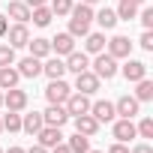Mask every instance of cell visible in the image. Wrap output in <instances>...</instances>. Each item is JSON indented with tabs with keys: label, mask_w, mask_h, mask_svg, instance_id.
<instances>
[{
	"label": "cell",
	"mask_w": 153,
	"mask_h": 153,
	"mask_svg": "<svg viewBox=\"0 0 153 153\" xmlns=\"http://www.w3.org/2000/svg\"><path fill=\"white\" fill-rule=\"evenodd\" d=\"M69 33L72 36H87L90 33V21H93V9L87 3H78V6H72L69 9Z\"/></svg>",
	"instance_id": "1"
},
{
	"label": "cell",
	"mask_w": 153,
	"mask_h": 153,
	"mask_svg": "<svg viewBox=\"0 0 153 153\" xmlns=\"http://www.w3.org/2000/svg\"><path fill=\"white\" fill-rule=\"evenodd\" d=\"M69 93H72V87H69L63 78H51V84L45 87V99H48L51 105H63V102L69 99Z\"/></svg>",
	"instance_id": "2"
},
{
	"label": "cell",
	"mask_w": 153,
	"mask_h": 153,
	"mask_svg": "<svg viewBox=\"0 0 153 153\" xmlns=\"http://www.w3.org/2000/svg\"><path fill=\"white\" fill-rule=\"evenodd\" d=\"M93 75H96V78H114V75H117V60L111 57V54H102L99 51V57L93 60Z\"/></svg>",
	"instance_id": "3"
},
{
	"label": "cell",
	"mask_w": 153,
	"mask_h": 153,
	"mask_svg": "<svg viewBox=\"0 0 153 153\" xmlns=\"http://www.w3.org/2000/svg\"><path fill=\"white\" fill-rule=\"evenodd\" d=\"M63 108H66V114L69 117H78V114H87L90 111V99H87V93H69V99L63 102Z\"/></svg>",
	"instance_id": "4"
},
{
	"label": "cell",
	"mask_w": 153,
	"mask_h": 153,
	"mask_svg": "<svg viewBox=\"0 0 153 153\" xmlns=\"http://www.w3.org/2000/svg\"><path fill=\"white\" fill-rule=\"evenodd\" d=\"M99 81H102V78H96L90 69H84V72H78V75H75V90L90 96V93H96V90H99Z\"/></svg>",
	"instance_id": "5"
},
{
	"label": "cell",
	"mask_w": 153,
	"mask_h": 153,
	"mask_svg": "<svg viewBox=\"0 0 153 153\" xmlns=\"http://www.w3.org/2000/svg\"><path fill=\"white\" fill-rule=\"evenodd\" d=\"M27 42H30V30H27V24H15V27L6 30V45H12V48H24Z\"/></svg>",
	"instance_id": "6"
},
{
	"label": "cell",
	"mask_w": 153,
	"mask_h": 153,
	"mask_svg": "<svg viewBox=\"0 0 153 153\" xmlns=\"http://www.w3.org/2000/svg\"><path fill=\"white\" fill-rule=\"evenodd\" d=\"M3 105H6L9 111H24V108H27V93L18 90V87H9V90L3 93Z\"/></svg>",
	"instance_id": "7"
},
{
	"label": "cell",
	"mask_w": 153,
	"mask_h": 153,
	"mask_svg": "<svg viewBox=\"0 0 153 153\" xmlns=\"http://www.w3.org/2000/svg\"><path fill=\"white\" fill-rule=\"evenodd\" d=\"M75 132H81V135H96L99 132V120L87 111V114H78V117H75Z\"/></svg>",
	"instance_id": "8"
},
{
	"label": "cell",
	"mask_w": 153,
	"mask_h": 153,
	"mask_svg": "<svg viewBox=\"0 0 153 153\" xmlns=\"http://www.w3.org/2000/svg\"><path fill=\"white\" fill-rule=\"evenodd\" d=\"M129 51H132V42H129V36H114V39H108V54H111L114 60H120V57H129Z\"/></svg>",
	"instance_id": "9"
},
{
	"label": "cell",
	"mask_w": 153,
	"mask_h": 153,
	"mask_svg": "<svg viewBox=\"0 0 153 153\" xmlns=\"http://www.w3.org/2000/svg\"><path fill=\"white\" fill-rule=\"evenodd\" d=\"M42 120H45V126H63V123L69 120V114H66L63 105H48V108L42 111Z\"/></svg>",
	"instance_id": "10"
},
{
	"label": "cell",
	"mask_w": 153,
	"mask_h": 153,
	"mask_svg": "<svg viewBox=\"0 0 153 153\" xmlns=\"http://www.w3.org/2000/svg\"><path fill=\"white\" fill-rule=\"evenodd\" d=\"M114 111H117L120 117L132 120V117L138 114V99H135V96H120V99L114 102Z\"/></svg>",
	"instance_id": "11"
},
{
	"label": "cell",
	"mask_w": 153,
	"mask_h": 153,
	"mask_svg": "<svg viewBox=\"0 0 153 153\" xmlns=\"http://www.w3.org/2000/svg\"><path fill=\"white\" fill-rule=\"evenodd\" d=\"M36 138H39V144L42 147H54V144H60L63 141V135H60V126H42L39 132H36Z\"/></svg>",
	"instance_id": "12"
},
{
	"label": "cell",
	"mask_w": 153,
	"mask_h": 153,
	"mask_svg": "<svg viewBox=\"0 0 153 153\" xmlns=\"http://www.w3.org/2000/svg\"><path fill=\"white\" fill-rule=\"evenodd\" d=\"M51 51H57V54H72V51H75V36H72V33H57V36L51 39Z\"/></svg>",
	"instance_id": "13"
},
{
	"label": "cell",
	"mask_w": 153,
	"mask_h": 153,
	"mask_svg": "<svg viewBox=\"0 0 153 153\" xmlns=\"http://www.w3.org/2000/svg\"><path fill=\"white\" fill-rule=\"evenodd\" d=\"M90 114H93L99 123H108V120H114V117H117L114 102H93V105H90Z\"/></svg>",
	"instance_id": "14"
},
{
	"label": "cell",
	"mask_w": 153,
	"mask_h": 153,
	"mask_svg": "<svg viewBox=\"0 0 153 153\" xmlns=\"http://www.w3.org/2000/svg\"><path fill=\"white\" fill-rule=\"evenodd\" d=\"M135 135H138V132H135V123H132V120L120 117V120L114 123V138H117V141H123V144H126V141H129V138H135Z\"/></svg>",
	"instance_id": "15"
},
{
	"label": "cell",
	"mask_w": 153,
	"mask_h": 153,
	"mask_svg": "<svg viewBox=\"0 0 153 153\" xmlns=\"http://www.w3.org/2000/svg\"><path fill=\"white\" fill-rule=\"evenodd\" d=\"M87 66H90V60H87L84 51H72V54H66V69H69V72L78 75V72H84Z\"/></svg>",
	"instance_id": "16"
},
{
	"label": "cell",
	"mask_w": 153,
	"mask_h": 153,
	"mask_svg": "<svg viewBox=\"0 0 153 153\" xmlns=\"http://www.w3.org/2000/svg\"><path fill=\"white\" fill-rule=\"evenodd\" d=\"M123 75H126V81H141L144 75H147V63H141V60H126Z\"/></svg>",
	"instance_id": "17"
},
{
	"label": "cell",
	"mask_w": 153,
	"mask_h": 153,
	"mask_svg": "<svg viewBox=\"0 0 153 153\" xmlns=\"http://www.w3.org/2000/svg\"><path fill=\"white\" fill-rule=\"evenodd\" d=\"M9 18H15L18 24H27L30 21V6L24 0H9Z\"/></svg>",
	"instance_id": "18"
},
{
	"label": "cell",
	"mask_w": 153,
	"mask_h": 153,
	"mask_svg": "<svg viewBox=\"0 0 153 153\" xmlns=\"http://www.w3.org/2000/svg\"><path fill=\"white\" fill-rule=\"evenodd\" d=\"M39 72H42L39 57H24V60L18 63V75H21V78H36Z\"/></svg>",
	"instance_id": "19"
},
{
	"label": "cell",
	"mask_w": 153,
	"mask_h": 153,
	"mask_svg": "<svg viewBox=\"0 0 153 153\" xmlns=\"http://www.w3.org/2000/svg\"><path fill=\"white\" fill-rule=\"evenodd\" d=\"M18 81H21L18 69H12V66H0V90H9V87H18Z\"/></svg>",
	"instance_id": "20"
},
{
	"label": "cell",
	"mask_w": 153,
	"mask_h": 153,
	"mask_svg": "<svg viewBox=\"0 0 153 153\" xmlns=\"http://www.w3.org/2000/svg\"><path fill=\"white\" fill-rule=\"evenodd\" d=\"M42 126H45V120H42V114H36V111H33V114H24V117H21V129H24L27 135H36V132H39Z\"/></svg>",
	"instance_id": "21"
},
{
	"label": "cell",
	"mask_w": 153,
	"mask_h": 153,
	"mask_svg": "<svg viewBox=\"0 0 153 153\" xmlns=\"http://www.w3.org/2000/svg\"><path fill=\"white\" fill-rule=\"evenodd\" d=\"M42 72L48 75V78H63V72H66V63L60 57H51L48 63H42Z\"/></svg>",
	"instance_id": "22"
},
{
	"label": "cell",
	"mask_w": 153,
	"mask_h": 153,
	"mask_svg": "<svg viewBox=\"0 0 153 153\" xmlns=\"http://www.w3.org/2000/svg\"><path fill=\"white\" fill-rule=\"evenodd\" d=\"M51 18H54V12H51L48 6H36V9L30 12V21H33L36 27H48V24H51Z\"/></svg>",
	"instance_id": "23"
},
{
	"label": "cell",
	"mask_w": 153,
	"mask_h": 153,
	"mask_svg": "<svg viewBox=\"0 0 153 153\" xmlns=\"http://www.w3.org/2000/svg\"><path fill=\"white\" fill-rule=\"evenodd\" d=\"M27 45H30V57H39L42 60V57L51 54V39H30Z\"/></svg>",
	"instance_id": "24"
},
{
	"label": "cell",
	"mask_w": 153,
	"mask_h": 153,
	"mask_svg": "<svg viewBox=\"0 0 153 153\" xmlns=\"http://www.w3.org/2000/svg\"><path fill=\"white\" fill-rule=\"evenodd\" d=\"M66 147H69L72 153H87V150H90V138H87V135H81V132H75V135L69 138V144H66Z\"/></svg>",
	"instance_id": "25"
},
{
	"label": "cell",
	"mask_w": 153,
	"mask_h": 153,
	"mask_svg": "<svg viewBox=\"0 0 153 153\" xmlns=\"http://www.w3.org/2000/svg\"><path fill=\"white\" fill-rule=\"evenodd\" d=\"M135 84H138V90H135V99H138V102H147V99H153V81L147 78V75H144L141 81H135Z\"/></svg>",
	"instance_id": "26"
},
{
	"label": "cell",
	"mask_w": 153,
	"mask_h": 153,
	"mask_svg": "<svg viewBox=\"0 0 153 153\" xmlns=\"http://www.w3.org/2000/svg\"><path fill=\"white\" fill-rule=\"evenodd\" d=\"M93 18L99 21V27H102V30H111V27L117 24V12H114V9H102V12H96Z\"/></svg>",
	"instance_id": "27"
},
{
	"label": "cell",
	"mask_w": 153,
	"mask_h": 153,
	"mask_svg": "<svg viewBox=\"0 0 153 153\" xmlns=\"http://www.w3.org/2000/svg\"><path fill=\"white\" fill-rule=\"evenodd\" d=\"M84 48H87L90 54H99V51L105 48V36H102V33H87V39H84Z\"/></svg>",
	"instance_id": "28"
},
{
	"label": "cell",
	"mask_w": 153,
	"mask_h": 153,
	"mask_svg": "<svg viewBox=\"0 0 153 153\" xmlns=\"http://www.w3.org/2000/svg\"><path fill=\"white\" fill-rule=\"evenodd\" d=\"M3 129H9V132H18V129H21V114H18V111H9V114L3 117Z\"/></svg>",
	"instance_id": "29"
},
{
	"label": "cell",
	"mask_w": 153,
	"mask_h": 153,
	"mask_svg": "<svg viewBox=\"0 0 153 153\" xmlns=\"http://www.w3.org/2000/svg\"><path fill=\"white\" fill-rule=\"evenodd\" d=\"M72 6H75L72 0H51V12H54V15H69Z\"/></svg>",
	"instance_id": "30"
},
{
	"label": "cell",
	"mask_w": 153,
	"mask_h": 153,
	"mask_svg": "<svg viewBox=\"0 0 153 153\" xmlns=\"http://www.w3.org/2000/svg\"><path fill=\"white\" fill-rule=\"evenodd\" d=\"M15 63V48L12 45H0V66H12Z\"/></svg>",
	"instance_id": "31"
},
{
	"label": "cell",
	"mask_w": 153,
	"mask_h": 153,
	"mask_svg": "<svg viewBox=\"0 0 153 153\" xmlns=\"http://www.w3.org/2000/svg\"><path fill=\"white\" fill-rule=\"evenodd\" d=\"M138 15V6H132V3H120V9H117V18H123V21H132Z\"/></svg>",
	"instance_id": "32"
},
{
	"label": "cell",
	"mask_w": 153,
	"mask_h": 153,
	"mask_svg": "<svg viewBox=\"0 0 153 153\" xmlns=\"http://www.w3.org/2000/svg\"><path fill=\"white\" fill-rule=\"evenodd\" d=\"M135 132H138L141 138H153V117H144V120L135 126Z\"/></svg>",
	"instance_id": "33"
},
{
	"label": "cell",
	"mask_w": 153,
	"mask_h": 153,
	"mask_svg": "<svg viewBox=\"0 0 153 153\" xmlns=\"http://www.w3.org/2000/svg\"><path fill=\"white\" fill-rule=\"evenodd\" d=\"M138 45H141L144 51H153V33H150V30H144V33H141V39H138Z\"/></svg>",
	"instance_id": "34"
},
{
	"label": "cell",
	"mask_w": 153,
	"mask_h": 153,
	"mask_svg": "<svg viewBox=\"0 0 153 153\" xmlns=\"http://www.w3.org/2000/svg\"><path fill=\"white\" fill-rule=\"evenodd\" d=\"M141 24H144V30L153 27V9H144V12H141Z\"/></svg>",
	"instance_id": "35"
},
{
	"label": "cell",
	"mask_w": 153,
	"mask_h": 153,
	"mask_svg": "<svg viewBox=\"0 0 153 153\" xmlns=\"http://www.w3.org/2000/svg\"><path fill=\"white\" fill-rule=\"evenodd\" d=\"M108 153H129V147H126L123 141H117V144H111V147H108Z\"/></svg>",
	"instance_id": "36"
},
{
	"label": "cell",
	"mask_w": 153,
	"mask_h": 153,
	"mask_svg": "<svg viewBox=\"0 0 153 153\" xmlns=\"http://www.w3.org/2000/svg\"><path fill=\"white\" fill-rule=\"evenodd\" d=\"M129 153H153V147H150V144H135Z\"/></svg>",
	"instance_id": "37"
},
{
	"label": "cell",
	"mask_w": 153,
	"mask_h": 153,
	"mask_svg": "<svg viewBox=\"0 0 153 153\" xmlns=\"http://www.w3.org/2000/svg\"><path fill=\"white\" fill-rule=\"evenodd\" d=\"M6 30H9V21H6V15H0V36H6Z\"/></svg>",
	"instance_id": "38"
},
{
	"label": "cell",
	"mask_w": 153,
	"mask_h": 153,
	"mask_svg": "<svg viewBox=\"0 0 153 153\" xmlns=\"http://www.w3.org/2000/svg\"><path fill=\"white\" fill-rule=\"evenodd\" d=\"M51 153H72V150H69L66 144H54V147H51Z\"/></svg>",
	"instance_id": "39"
},
{
	"label": "cell",
	"mask_w": 153,
	"mask_h": 153,
	"mask_svg": "<svg viewBox=\"0 0 153 153\" xmlns=\"http://www.w3.org/2000/svg\"><path fill=\"white\" fill-rule=\"evenodd\" d=\"M27 153H48V147H42V144H33Z\"/></svg>",
	"instance_id": "40"
},
{
	"label": "cell",
	"mask_w": 153,
	"mask_h": 153,
	"mask_svg": "<svg viewBox=\"0 0 153 153\" xmlns=\"http://www.w3.org/2000/svg\"><path fill=\"white\" fill-rule=\"evenodd\" d=\"M24 3H27V6H33V9H36V6H45V3H48V0H24Z\"/></svg>",
	"instance_id": "41"
},
{
	"label": "cell",
	"mask_w": 153,
	"mask_h": 153,
	"mask_svg": "<svg viewBox=\"0 0 153 153\" xmlns=\"http://www.w3.org/2000/svg\"><path fill=\"white\" fill-rule=\"evenodd\" d=\"M120 3H132V6H144L147 0H120Z\"/></svg>",
	"instance_id": "42"
},
{
	"label": "cell",
	"mask_w": 153,
	"mask_h": 153,
	"mask_svg": "<svg viewBox=\"0 0 153 153\" xmlns=\"http://www.w3.org/2000/svg\"><path fill=\"white\" fill-rule=\"evenodd\" d=\"M3 153H27L24 147H9V150H3Z\"/></svg>",
	"instance_id": "43"
},
{
	"label": "cell",
	"mask_w": 153,
	"mask_h": 153,
	"mask_svg": "<svg viewBox=\"0 0 153 153\" xmlns=\"http://www.w3.org/2000/svg\"><path fill=\"white\" fill-rule=\"evenodd\" d=\"M81 3H87V6H93V3H99V0H81Z\"/></svg>",
	"instance_id": "44"
},
{
	"label": "cell",
	"mask_w": 153,
	"mask_h": 153,
	"mask_svg": "<svg viewBox=\"0 0 153 153\" xmlns=\"http://www.w3.org/2000/svg\"><path fill=\"white\" fill-rule=\"evenodd\" d=\"M0 105H3V90H0Z\"/></svg>",
	"instance_id": "45"
},
{
	"label": "cell",
	"mask_w": 153,
	"mask_h": 153,
	"mask_svg": "<svg viewBox=\"0 0 153 153\" xmlns=\"http://www.w3.org/2000/svg\"><path fill=\"white\" fill-rule=\"evenodd\" d=\"M87 153H102V150H87Z\"/></svg>",
	"instance_id": "46"
},
{
	"label": "cell",
	"mask_w": 153,
	"mask_h": 153,
	"mask_svg": "<svg viewBox=\"0 0 153 153\" xmlns=\"http://www.w3.org/2000/svg\"><path fill=\"white\" fill-rule=\"evenodd\" d=\"M0 132H3V120H0Z\"/></svg>",
	"instance_id": "47"
},
{
	"label": "cell",
	"mask_w": 153,
	"mask_h": 153,
	"mask_svg": "<svg viewBox=\"0 0 153 153\" xmlns=\"http://www.w3.org/2000/svg\"><path fill=\"white\" fill-rule=\"evenodd\" d=\"M0 153H3V150H0Z\"/></svg>",
	"instance_id": "48"
}]
</instances>
